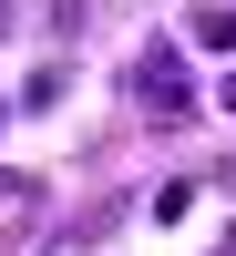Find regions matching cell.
<instances>
[{
	"instance_id": "1",
	"label": "cell",
	"mask_w": 236,
	"mask_h": 256,
	"mask_svg": "<svg viewBox=\"0 0 236 256\" xmlns=\"http://www.w3.org/2000/svg\"><path fill=\"white\" fill-rule=\"evenodd\" d=\"M134 113L144 123H185V113H195V82H185V52H175V41H144V52H134Z\"/></svg>"
},
{
	"instance_id": "2",
	"label": "cell",
	"mask_w": 236,
	"mask_h": 256,
	"mask_svg": "<svg viewBox=\"0 0 236 256\" xmlns=\"http://www.w3.org/2000/svg\"><path fill=\"white\" fill-rule=\"evenodd\" d=\"M185 41H195V52H236V10H195Z\"/></svg>"
},
{
	"instance_id": "3",
	"label": "cell",
	"mask_w": 236,
	"mask_h": 256,
	"mask_svg": "<svg viewBox=\"0 0 236 256\" xmlns=\"http://www.w3.org/2000/svg\"><path fill=\"white\" fill-rule=\"evenodd\" d=\"M216 102H226V113H236V72H226V82H216Z\"/></svg>"
},
{
	"instance_id": "4",
	"label": "cell",
	"mask_w": 236,
	"mask_h": 256,
	"mask_svg": "<svg viewBox=\"0 0 236 256\" xmlns=\"http://www.w3.org/2000/svg\"><path fill=\"white\" fill-rule=\"evenodd\" d=\"M216 256H236V236H226V246H216Z\"/></svg>"
},
{
	"instance_id": "5",
	"label": "cell",
	"mask_w": 236,
	"mask_h": 256,
	"mask_svg": "<svg viewBox=\"0 0 236 256\" xmlns=\"http://www.w3.org/2000/svg\"><path fill=\"white\" fill-rule=\"evenodd\" d=\"M0 20H11V0H0Z\"/></svg>"
},
{
	"instance_id": "6",
	"label": "cell",
	"mask_w": 236,
	"mask_h": 256,
	"mask_svg": "<svg viewBox=\"0 0 236 256\" xmlns=\"http://www.w3.org/2000/svg\"><path fill=\"white\" fill-rule=\"evenodd\" d=\"M0 113H11V102H0Z\"/></svg>"
}]
</instances>
